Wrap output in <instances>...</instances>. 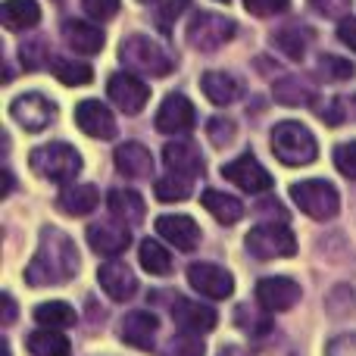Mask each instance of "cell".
Masks as SVG:
<instances>
[{"instance_id": "obj_1", "label": "cell", "mask_w": 356, "mask_h": 356, "mask_svg": "<svg viewBox=\"0 0 356 356\" xmlns=\"http://www.w3.org/2000/svg\"><path fill=\"white\" fill-rule=\"evenodd\" d=\"M79 250L69 234H63L60 228H41V244L25 266V282L31 288H56L79 275Z\"/></svg>"}, {"instance_id": "obj_2", "label": "cell", "mask_w": 356, "mask_h": 356, "mask_svg": "<svg viewBox=\"0 0 356 356\" xmlns=\"http://www.w3.org/2000/svg\"><path fill=\"white\" fill-rule=\"evenodd\" d=\"M272 154L284 163V166H309L319 156V144H316L313 131L300 122H278L272 129Z\"/></svg>"}, {"instance_id": "obj_3", "label": "cell", "mask_w": 356, "mask_h": 356, "mask_svg": "<svg viewBox=\"0 0 356 356\" xmlns=\"http://www.w3.org/2000/svg\"><path fill=\"white\" fill-rule=\"evenodd\" d=\"M29 166H31V172L47 178V181H72L81 172V156L69 144L54 141V144H41V147L31 150Z\"/></svg>"}, {"instance_id": "obj_4", "label": "cell", "mask_w": 356, "mask_h": 356, "mask_svg": "<svg viewBox=\"0 0 356 356\" xmlns=\"http://www.w3.org/2000/svg\"><path fill=\"white\" fill-rule=\"evenodd\" d=\"M119 60H122L131 72L154 75V79H163V75L172 72V56H169L156 41H150L147 35L125 38L122 47H119Z\"/></svg>"}, {"instance_id": "obj_5", "label": "cell", "mask_w": 356, "mask_h": 356, "mask_svg": "<svg viewBox=\"0 0 356 356\" xmlns=\"http://www.w3.org/2000/svg\"><path fill=\"white\" fill-rule=\"evenodd\" d=\"M291 200L309 216V219H332L341 209V197L334 191V184L322 181V178H309V181H297L291 184Z\"/></svg>"}, {"instance_id": "obj_6", "label": "cell", "mask_w": 356, "mask_h": 356, "mask_svg": "<svg viewBox=\"0 0 356 356\" xmlns=\"http://www.w3.org/2000/svg\"><path fill=\"white\" fill-rule=\"evenodd\" d=\"M247 250L257 259H284V257H294L297 253V238L282 222H263V225L250 228V234H247Z\"/></svg>"}, {"instance_id": "obj_7", "label": "cell", "mask_w": 356, "mask_h": 356, "mask_svg": "<svg viewBox=\"0 0 356 356\" xmlns=\"http://www.w3.org/2000/svg\"><path fill=\"white\" fill-rule=\"evenodd\" d=\"M238 25L232 19L219 16V13H197L188 25V44L194 50H203V54H213L219 50L225 41H232Z\"/></svg>"}, {"instance_id": "obj_8", "label": "cell", "mask_w": 356, "mask_h": 356, "mask_svg": "<svg viewBox=\"0 0 356 356\" xmlns=\"http://www.w3.org/2000/svg\"><path fill=\"white\" fill-rule=\"evenodd\" d=\"M10 116L25 131H44L56 119V104L47 100L44 94H22L10 104Z\"/></svg>"}, {"instance_id": "obj_9", "label": "cell", "mask_w": 356, "mask_h": 356, "mask_svg": "<svg viewBox=\"0 0 356 356\" xmlns=\"http://www.w3.org/2000/svg\"><path fill=\"white\" fill-rule=\"evenodd\" d=\"M188 282L194 291H200L203 297H213V300H225V297L234 294L232 272L216 263H194L188 269Z\"/></svg>"}, {"instance_id": "obj_10", "label": "cell", "mask_w": 356, "mask_h": 356, "mask_svg": "<svg viewBox=\"0 0 356 356\" xmlns=\"http://www.w3.org/2000/svg\"><path fill=\"white\" fill-rule=\"evenodd\" d=\"M106 94H110L113 104H116L122 113H129V116L141 113L144 106H147V100H150V88L144 85L141 79L129 75V72H116V75H113L110 85H106Z\"/></svg>"}, {"instance_id": "obj_11", "label": "cell", "mask_w": 356, "mask_h": 356, "mask_svg": "<svg viewBox=\"0 0 356 356\" xmlns=\"http://www.w3.org/2000/svg\"><path fill=\"white\" fill-rule=\"evenodd\" d=\"M222 175L238 184L241 191H247V194H263V191H272V184H275L272 175L259 166L257 156H250V154H244V156H238V160H232L228 166H222Z\"/></svg>"}, {"instance_id": "obj_12", "label": "cell", "mask_w": 356, "mask_h": 356, "mask_svg": "<svg viewBox=\"0 0 356 356\" xmlns=\"http://www.w3.org/2000/svg\"><path fill=\"white\" fill-rule=\"evenodd\" d=\"M257 300H259V307L269 309V313H284V309H291L300 300V284L284 275L263 278V282L257 284Z\"/></svg>"}, {"instance_id": "obj_13", "label": "cell", "mask_w": 356, "mask_h": 356, "mask_svg": "<svg viewBox=\"0 0 356 356\" xmlns=\"http://www.w3.org/2000/svg\"><path fill=\"white\" fill-rule=\"evenodd\" d=\"M194 104H191L184 94H169L163 100V106L156 110V131L163 135H181V131L194 129Z\"/></svg>"}, {"instance_id": "obj_14", "label": "cell", "mask_w": 356, "mask_h": 356, "mask_svg": "<svg viewBox=\"0 0 356 356\" xmlns=\"http://www.w3.org/2000/svg\"><path fill=\"white\" fill-rule=\"evenodd\" d=\"M88 244L100 257H119L125 247L131 244V232L125 228V222H94L88 228Z\"/></svg>"}, {"instance_id": "obj_15", "label": "cell", "mask_w": 356, "mask_h": 356, "mask_svg": "<svg viewBox=\"0 0 356 356\" xmlns=\"http://www.w3.org/2000/svg\"><path fill=\"white\" fill-rule=\"evenodd\" d=\"M172 319L184 328V332L207 334V332H213V328H216L219 316H216V309L207 307V303H197V300H188V297L175 294V300H172Z\"/></svg>"}, {"instance_id": "obj_16", "label": "cell", "mask_w": 356, "mask_h": 356, "mask_svg": "<svg viewBox=\"0 0 356 356\" xmlns=\"http://www.w3.org/2000/svg\"><path fill=\"white\" fill-rule=\"evenodd\" d=\"M75 122H79V129L91 138L110 141V138L116 135V119H113V113L106 110L100 100H81V104L75 106Z\"/></svg>"}, {"instance_id": "obj_17", "label": "cell", "mask_w": 356, "mask_h": 356, "mask_svg": "<svg viewBox=\"0 0 356 356\" xmlns=\"http://www.w3.org/2000/svg\"><path fill=\"white\" fill-rule=\"evenodd\" d=\"M156 232H160L163 241H169V244L184 253H191L200 244V225L191 216H160L156 219Z\"/></svg>"}, {"instance_id": "obj_18", "label": "cell", "mask_w": 356, "mask_h": 356, "mask_svg": "<svg viewBox=\"0 0 356 356\" xmlns=\"http://www.w3.org/2000/svg\"><path fill=\"white\" fill-rule=\"evenodd\" d=\"M97 282L100 288L106 291V297H113V300H131L138 291V278L135 272L129 269L125 263H106L97 269Z\"/></svg>"}, {"instance_id": "obj_19", "label": "cell", "mask_w": 356, "mask_h": 356, "mask_svg": "<svg viewBox=\"0 0 356 356\" xmlns=\"http://www.w3.org/2000/svg\"><path fill=\"white\" fill-rule=\"evenodd\" d=\"M156 328H160V322H156L154 313H144V309H138V313H129L122 319V328H119V334H122V341L129 347H138V350H150L154 347V338H156Z\"/></svg>"}, {"instance_id": "obj_20", "label": "cell", "mask_w": 356, "mask_h": 356, "mask_svg": "<svg viewBox=\"0 0 356 356\" xmlns=\"http://www.w3.org/2000/svg\"><path fill=\"white\" fill-rule=\"evenodd\" d=\"M163 163H166V169L172 175H184V178H191V181L203 172L200 154H197V147L194 144H188V141L166 144V150H163Z\"/></svg>"}, {"instance_id": "obj_21", "label": "cell", "mask_w": 356, "mask_h": 356, "mask_svg": "<svg viewBox=\"0 0 356 356\" xmlns=\"http://www.w3.org/2000/svg\"><path fill=\"white\" fill-rule=\"evenodd\" d=\"M63 38H66V44L75 54H100V47H104V41H106L100 25L81 22V19H69V22L63 25Z\"/></svg>"}, {"instance_id": "obj_22", "label": "cell", "mask_w": 356, "mask_h": 356, "mask_svg": "<svg viewBox=\"0 0 356 356\" xmlns=\"http://www.w3.org/2000/svg\"><path fill=\"white\" fill-rule=\"evenodd\" d=\"M116 169L129 178H150L154 175V156L144 144L129 141L122 147H116Z\"/></svg>"}, {"instance_id": "obj_23", "label": "cell", "mask_w": 356, "mask_h": 356, "mask_svg": "<svg viewBox=\"0 0 356 356\" xmlns=\"http://www.w3.org/2000/svg\"><path fill=\"white\" fill-rule=\"evenodd\" d=\"M106 207H110L113 219L125 222V225H138V222H144V213H147V207H144V197L138 194V191H125V188L110 191V197H106Z\"/></svg>"}, {"instance_id": "obj_24", "label": "cell", "mask_w": 356, "mask_h": 356, "mask_svg": "<svg viewBox=\"0 0 356 356\" xmlns=\"http://www.w3.org/2000/svg\"><path fill=\"white\" fill-rule=\"evenodd\" d=\"M200 88L209 97V104H216V106H228L241 97V81L228 72H207L200 79Z\"/></svg>"}, {"instance_id": "obj_25", "label": "cell", "mask_w": 356, "mask_h": 356, "mask_svg": "<svg viewBox=\"0 0 356 356\" xmlns=\"http://www.w3.org/2000/svg\"><path fill=\"white\" fill-rule=\"evenodd\" d=\"M272 94H275V100L284 106H309L316 100V88L309 85L307 79H300V75H284V79H278Z\"/></svg>"}, {"instance_id": "obj_26", "label": "cell", "mask_w": 356, "mask_h": 356, "mask_svg": "<svg viewBox=\"0 0 356 356\" xmlns=\"http://www.w3.org/2000/svg\"><path fill=\"white\" fill-rule=\"evenodd\" d=\"M100 203V191L94 184H72L56 197V207L69 216H88Z\"/></svg>"}, {"instance_id": "obj_27", "label": "cell", "mask_w": 356, "mask_h": 356, "mask_svg": "<svg viewBox=\"0 0 356 356\" xmlns=\"http://www.w3.org/2000/svg\"><path fill=\"white\" fill-rule=\"evenodd\" d=\"M0 19L10 31H22L41 22V6L35 0H3L0 6Z\"/></svg>"}, {"instance_id": "obj_28", "label": "cell", "mask_w": 356, "mask_h": 356, "mask_svg": "<svg viewBox=\"0 0 356 356\" xmlns=\"http://www.w3.org/2000/svg\"><path fill=\"white\" fill-rule=\"evenodd\" d=\"M200 203L207 207V213L216 216V222H222V225H234V222L244 216V203L238 200V197L232 194H222V191H203Z\"/></svg>"}, {"instance_id": "obj_29", "label": "cell", "mask_w": 356, "mask_h": 356, "mask_svg": "<svg viewBox=\"0 0 356 356\" xmlns=\"http://www.w3.org/2000/svg\"><path fill=\"white\" fill-rule=\"evenodd\" d=\"M29 350L31 356H69V338L44 325L41 332L29 334Z\"/></svg>"}, {"instance_id": "obj_30", "label": "cell", "mask_w": 356, "mask_h": 356, "mask_svg": "<svg viewBox=\"0 0 356 356\" xmlns=\"http://www.w3.org/2000/svg\"><path fill=\"white\" fill-rule=\"evenodd\" d=\"M138 259H141V266L150 272V275H169V269H172V253H169L160 241H150V238L141 241Z\"/></svg>"}, {"instance_id": "obj_31", "label": "cell", "mask_w": 356, "mask_h": 356, "mask_svg": "<svg viewBox=\"0 0 356 356\" xmlns=\"http://www.w3.org/2000/svg\"><path fill=\"white\" fill-rule=\"evenodd\" d=\"M35 322H41V325H47V328H69V325H75V309L63 300L41 303V307L35 309Z\"/></svg>"}, {"instance_id": "obj_32", "label": "cell", "mask_w": 356, "mask_h": 356, "mask_svg": "<svg viewBox=\"0 0 356 356\" xmlns=\"http://www.w3.org/2000/svg\"><path fill=\"white\" fill-rule=\"evenodd\" d=\"M309 31L307 29H297V25H288V29H282L272 41H275V47L282 50V54H288L291 60H303V54H307V44H309Z\"/></svg>"}, {"instance_id": "obj_33", "label": "cell", "mask_w": 356, "mask_h": 356, "mask_svg": "<svg viewBox=\"0 0 356 356\" xmlns=\"http://www.w3.org/2000/svg\"><path fill=\"white\" fill-rule=\"evenodd\" d=\"M54 75L69 88H81V85H91L94 79V69L88 63H79V60H56L54 63Z\"/></svg>"}, {"instance_id": "obj_34", "label": "cell", "mask_w": 356, "mask_h": 356, "mask_svg": "<svg viewBox=\"0 0 356 356\" xmlns=\"http://www.w3.org/2000/svg\"><path fill=\"white\" fill-rule=\"evenodd\" d=\"M154 191H156V200H163V203L188 200V197H191V178H184V175H166V178H156Z\"/></svg>"}, {"instance_id": "obj_35", "label": "cell", "mask_w": 356, "mask_h": 356, "mask_svg": "<svg viewBox=\"0 0 356 356\" xmlns=\"http://www.w3.org/2000/svg\"><path fill=\"white\" fill-rule=\"evenodd\" d=\"M319 72L325 75L328 81H344V79H350L356 69H353L350 60H341V56L325 54V56H319Z\"/></svg>"}, {"instance_id": "obj_36", "label": "cell", "mask_w": 356, "mask_h": 356, "mask_svg": "<svg viewBox=\"0 0 356 356\" xmlns=\"http://www.w3.org/2000/svg\"><path fill=\"white\" fill-rule=\"evenodd\" d=\"M334 166L344 178L356 181V141H344L334 147Z\"/></svg>"}, {"instance_id": "obj_37", "label": "cell", "mask_w": 356, "mask_h": 356, "mask_svg": "<svg viewBox=\"0 0 356 356\" xmlns=\"http://www.w3.org/2000/svg\"><path fill=\"white\" fill-rule=\"evenodd\" d=\"M207 135H209V141H213L216 147H225V144L234 141V122H232V119H222V116L209 119Z\"/></svg>"}, {"instance_id": "obj_38", "label": "cell", "mask_w": 356, "mask_h": 356, "mask_svg": "<svg viewBox=\"0 0 356 356\" xmlns=\"http://www.w3.org/2000/svg\"><path fill=\"white\" fill-rule=\"evenodd\" d=\"M172 353L175 356H203V344H200V334L197 332H184L178 334V338H172Z\"/></svg>"}, {"instance_id": "obj_39", "label": "cell", "mask_w": 356, "mask_h": 356, "mask_svg": "<svg viewBox=\"0 0 356 356\" xmlns=\"http://www.w3.org/2000/svg\"><path fill=\"white\" fill-rule=\"evenodd\" d=\"M81 6L97 22H106V19H113L119 13V0H81Z\"/></svg>"}, {"instance_id": "obj_40", "label": "cell", "mask_w": 356, "mask_h": 356, "mask_svg": "<svg viewBox=\"0 0 356 356\" xmlns=\"http://www.w3.org/2000/svg\"><path fill=\"white\" fill-rule=\"evenodd\" d=\"M291 6V0H244V10L253 16H275Z\"/></svg>"}, {"instance_id": "obj_41", "label": "cell", "mask_w": 356, "mask_h": 356, "mask_svg": "<svg viewBox=\"0 0 356 356\" xmlns=\"http://www.w3.org/2000/svg\"><path fill=\"white\" fill-rule=\"evenodd\" d=\"M238 325L244 328V332H250V334L269 332V319H266V316H259V313H253L250 307H241L238 309Z\"/></svg>"}, {"instance_id": "obj_42", "label": "cell", "mask_w": 356, "mask_h": 356, "mask_svg": "<svg viewBox=\"0 0 356 356\" xmlns=\"http://www.w3.org/2000/svg\"><path fill=\"white\" fill-rule=\"evenodd\" d=\"M188 3H191V0H166V3H163V10H160V29L169 31L172 19L181 16V13L188 10Z\"/></svg>"}, {"instance_id": "obj_43", "label": "cell", "mask_w": 356, "mask_h": 356, "mask_svg": "<svg viewBox=\"0 0 356 356\" xmlns=\"http://www.w3.org/2000/svg\"><path fill=\"white\" fill-rule=\"evenodd\" d=\"M325 356H356V334H341L325 347Z\"/></svg>"}, {"instance_id": "obj_44", "label": "cell", "mask_w": 356, "mask_h": 356, "mask_svg": "<svg viewBox=\"0 0 356 356\" xmlns=\"http://www.w3.org/2000/svg\"><path fill=\"white\" fill-rule=\"evenodd\" d=\"M313 6L325 16H344L350 10V0H313Z\"/></svg>"}, {"instance_id": "obj_45", "label": "cell", "mask_w": 356, "mask_h": 356, "mask_svg": "<svg viewBox=\"0 0 356 356\" xmlns=\"http://www.w3.org/2000/svg\"><path fill=\"white\" fill-rule=\"evenodd\" d=\"M338 38L347 44L350 50H356V19H341V25H338Z\"/></svg>"}, {"instance_id": "obj_46", "label": "cell", "mask_w": 356, "mask_h": 356, "mask_svg": "<svg viewBox=\"0 0 356 356\" xmlns=\"http://www.w3.org/2000/svg\"><path fill=\"white\" fill-rule=\"evenodd\" d=\"M41 50H44L41 41H35V44H29V47H22V63H25V66H29V69L41 66Z\"/></svg>"}, {"instance_id": "obj_47", "label": "cell", "mask_w": 356, "mask_h": 356, "mask_svg": "<svg viewBox=\"0 0 356 356\" xmlns=\"http://www.w3.org/2000/svg\"><path fill=\"white\" fill-rule=\"evenodd\" d=\"M0 300H3V325H13L16 322V303H13L10 294H3Z\"/></svg>"}, {"instance_id": "obj_48", "label": "cell", "mask_w": 356, "mask_h": 356, "mask_svg": "<svg viewBox=\"0 0 356 356\" xmlns=\"http://www.w3.org/2000/svg\"><path fill=\"white\" fill-rule=\"evenodd\" d=\"M141 3H156V0H141Z\"/></svg>"}, {"instance_id": "obj_49", "label": "cell", "mask_w": 356, "mask_h": 356, "mask_svg": "<svg viewBox=\"0 0 356 356\" xmlns=\"http://www.w3.org/2000/svg\"><path fill=\"white\" fill-rule=\"evenodd\" d=\"M222 3H228V0H222Z\"/></svg>"}]
</instances>
